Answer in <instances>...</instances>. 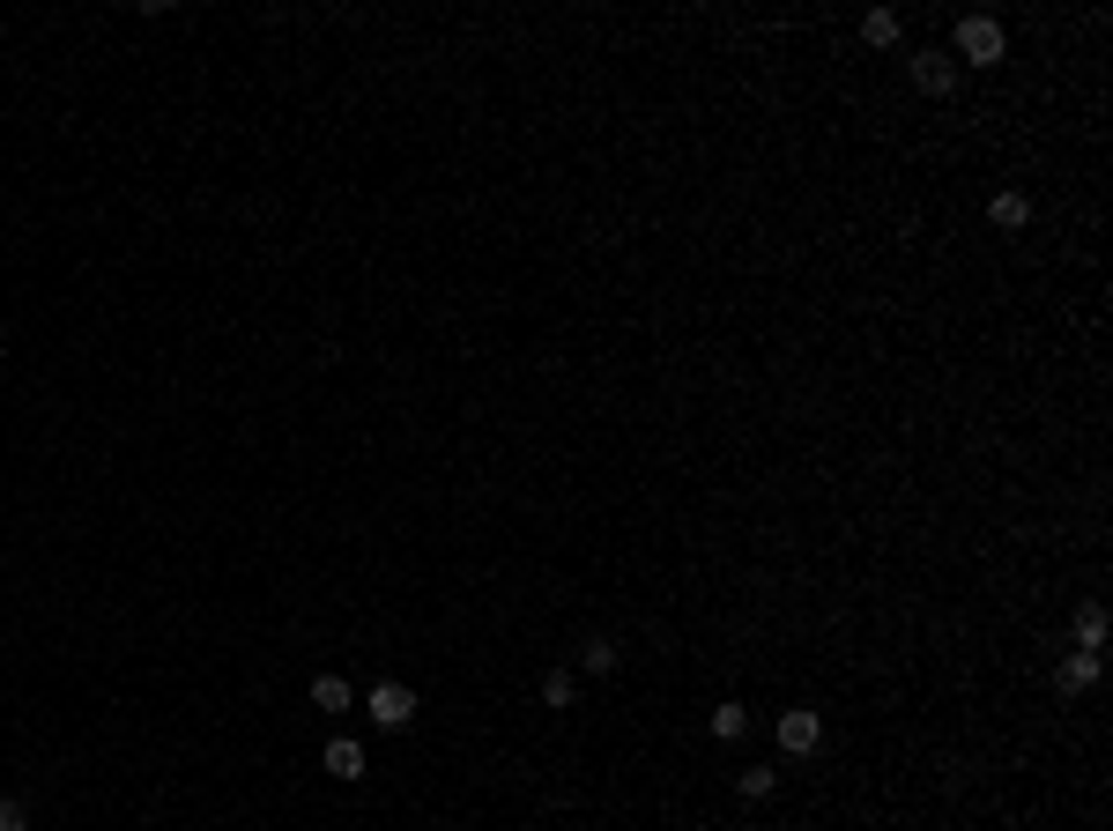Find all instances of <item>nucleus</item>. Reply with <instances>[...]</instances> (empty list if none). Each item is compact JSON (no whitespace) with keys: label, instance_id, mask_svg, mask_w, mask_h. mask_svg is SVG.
Returning a JSON list of instances; mask_svg holds the SVG:
<instances>
[{"label":"nucleus","instance_id":"1","mask_svg":"<svg viewBox=\"0 0 1113 831\" xmlns=\"http://www.w3.org/2000/svg\"><path fill=\"white\" fill-rule=\"evenodd\" d=\"M1002 52H1010V38H1002V23H995V16H965V23H958V45H950V60H958V68H995Z\"/></svg>","mask_w":1113,"mask_h":831},{"label":"nucleus","instance_id":"2","mask_svg":"<svg viewBox=\"0 0 1113 831\" xmlns=\"http://www.w3.org/2000/svg\"><path fill=\"white\" fill-rule=\"evenodd\" d=\"M958 60H950V52H942V45H920L914 52V90H920V98H958Z\"/></svg>","mask_w":1113,"mask_h":831},{"label":"nucleus","instance_id":"3","mask_svg":"<svg viewBox=\"0 0 1113 831\" xmlns=\"http://www.w3.org/2000/svg\"><path fill=\"white\" fill-rule=\"evenodd\" d=\"M364 712H371V728L401 735V728H409V720H416V690H409V684H371Z\"/></svg>","mask_w":1113,"mask_h":831},{"label":"nucleus","instance_id":"4","mask_svg":"<svg viewBox=\"0 0 1113 831\" xmlns=\"http://www.w3.org/2000/svg\"><path fill=\"white\" fill-rule=\"evenodd\" d=\"M772 735H780V750H787V758H810L816 742H824V720H816L810 706H794V712H780V728H772Z\"/></svg>","mask_w":1113,"mask_h":831},{"label":"nucleus","instance_id":"5","mask_svg":"<svg viewBox=\"0 0 1113 831\" xmlns=\"http://www.w3.org/2000/svg\"><path fill=\"white\" fill-rule=\"evenodd\" d=\"M327 772H334V780H364V772H371V765H364V742H349V735H334V742H327Z\"/></svg>","mask_w":1113,"mask_h":831},{"label":"nucleus","instance_id":"6","mask_svg":"<svg viewBox=\"0 0 1113 831\" xmlns=\"http://www.w3.org/2000/svg\"><path fill=\"white\" fill-rule=\"evenodd\" d=\"M988 216H995V230H1024V223H1032V194H1017V186H1002V194L988 201Z\"/></svg>","mask_w":1113,"mask_h":831},{"label":"nucleus","instance_id":"7","mask_svg":"<svg viewBox=\"0 0 1113 831\" xmlns=\"http://www.w3.org/2000/svg\"><path fill=\"white\" fill-rule=\"evenodd\" d=\"M1091 684H1099V654H1069L1062 668H1054V690H1062V698H1076V690H1091Z\"/></svg>","mask_w":1113,"mask_h":831},{"label":"nucleus","instance_id":"8","mask_svg":"<svg viewBox=\"0 0 1113 831\" xmlns=\"http://www.w3.org/2000/svg\"><path fill=\"white\" fill-rule=\"evenodd\" d=\"M1076 654H1106V609L1099 602L1076 609Z\"/></svg>","mask_w":1113,"mask_h":831},{"label":"nucleus","instance_id":"9","mask_svg":"<svg viewBox=\"0 0 1113 831\" xmlns=\"http://www.w3.org/2000/svg\"><path fill=\"white\" fill-rule=\"evenodd\" d=\"M312 706H320V712H349V706H357V690H349L342 676H312Z\"/></svg>","mask_w":1113,"mask_h":831},{"label":"nucleus","instance_id":"10","mask_svg":"<svg viewBox=\"0 0 1113 831\" xmlns=\"http://www.w3.org/2000/svg\"><path fill=\"white\" fill-rule=\"evenodd\" d=\"M862 38H868V45H898V38H906V23H898L890 8H868V16H862Z\"/></svg>","mask_w":1113,"mask_h":831},{"label":"nucleus","instance_id":"11","mask_svg":"<svg viewBox=\"0 0 1113 831\" xmlns=\"http://www.w3.org/2000/svg\"><path fill=\"white\" fill-rule=\"evenodd\" d=\"M571 698H579V676H571V668L543 676V706H549V712H571Z\"/></svg>","mask_w":1113,"mask_h":831},{"label":"nucleus","instance_id":"12","mask_svg":"<svg viewBox=\"0 0 1113 831\" xmlns=\"http://www.w3.org/2000/svg\"><path fill=\"white\" fill-rule=\"evenodd\" d=\"M617 638H587V646H579V668H587V676H609V668H617Z\"/></svg>","mask_w":1113,"mask_h":831},{"label":"nucleus","instance_id":"13","mask_svg":"<svg viewBox=\"0 0 1113 831\" xmlns=\"http://www.w3.org/2000/svg\"><path fill=\"white\" fill-rule=\"evenodd\" d=\"M713 735H720V742L750 735V706H735V698H728V706H713Z\"/></svg>","mask_w":1113,"mask_h":831},{"label":"nucleus","instance_id":"14","mask_svg":"<svg viewBox=\"0 0 1113 831\" xmlns=\"http://www.w3.org/2000/svg\"><path fill=\"white\" fill-rule=\"evenodd\" d=\"M772 787H780V772H772V765H750V772H735V794H750V802H765Z\"/></svg>","mask_w":1113,"mask_h":831},{"label":"nucleus","instance_id":"15","mask_svg":"<svg viewBox=\"0 0 1113 831\" xmlns=\"http://www.w3.org/2000/svg\"><path fill=\"white\" fill-rule=\"evenodd\" d=\"M0 831H30V802H23V794H0Z\"/></svg>","mask_w":1113,"mask_h":831}]
</instances>
